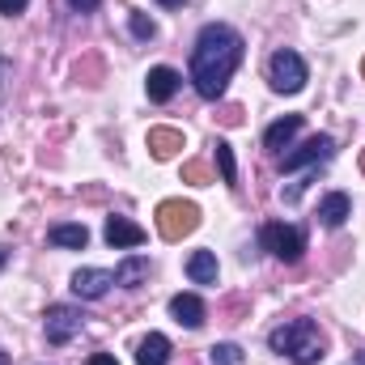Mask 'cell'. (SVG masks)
<instances>
[{"instance_id": "6da1fadb", "label": "cell", "mask_w": 365, "mask_h": 365, "mask_svg": "<svg viewBox=\"0 0 365 365\" xmlns=\"http://www.w3.org/2000/svg\"><path fill=\"white\" fill-rule=\"evenodd\" d=\"M242 64V34L225 21H208L191 47V86L200 98L217 102Z\"/></svg>"}, {"instance_id": "5bb4252c", "label": "cell", "mask_w": 365, "mask_h": 365, "mask_svg": "<svg viewBox=\"0 0 365 365\" xmlns=\"http://www.w3.org/2000/svg\"><path fill=\"white\" fill-rule=\"evenodd\" d=\"M170 361V340L162 331H149L136 349V365H166Z\"/></svg>"}, {"instance_id": "1f68e13d", "label": "cell", "mask_w": 365, "mask_h": 365, "mask_svg": "<svg viewBox=\"0 0 365 365\" xmlns=\"http://www.w3.org/2000/svg\"><path fill=\"white\" fill-rule=\"evenodd\" d=\"M361 77H365V60H361Z\"/></svg>"}, {"instance_id": "9c48e42d", "label": "cell", "mask_w": 365, "mask_h": 365, "mask_svg": "<svg viewBox=\"0 0 365 365\" xmlns=\"http://www.w3.org/2000/svg\"><path fill=\"white\" fill-rule=\"evenodd\" d=\"M106 242L115 247V251H128V247H140L145 242V230L136 225V221H128V217H106Z\"/></svg>"}, {"instance_id": "30bf717a", "label": "cell", "mask_w": 365, "mask_h": 365, "mask_svg": "<svg viewBox=\"0 0 365 365\" xmlns=\"http://www.w3.org/2000/svg\"><path fill=\"white\" fill-rule=\"evenodd\" d=\"M179 73L175 68H166V64H158V68H149V77H145V90H149V102H170L175 93H179Z\"/></svg>"}, {"instance_id": "83f0119b", "label": "cell", "mask_w": 365, "mask_h": 365, "mask_svg": "<svg viewBox=\"0 0 365 365\" xmlns=\"http://www.w3.org/2000/svg\"><path fill=\"white\" fill-rule=\"evenodd\" d=\"M158 4H166V9H182L187 0H158Z\"/></svg>"}, {"instance_id": "9a60e30c", "label": "cell", "mask_w": 365, "mask_h": 365, "mask_svg": "<svg viewBox=\"0 0 365 365\" xmlns=\"http://www.w3.org/2000/svg\"><path fill=\"white\" fill-rule=\"evenodd\" d=\"M170 314L179 319L182 327H200L204 323V302L195 293H179V297H170Z\"/></svg>"}, {"instance_id": "8fae6325", "label": "cell", "mask_w": 365, "mask_h": 365, "mask_svg": "<svg viewBox=\"0 0 365 365\" xmlns=\"http://www.w3.org/2000/svg\"><path fill=\"white\" fill-rule=\"evenodd\" d=\"M349 217H353V200H349L344 191H331V195L319 204V221H323L327 230H340Z\"/></svg>"}, {"instance_id": "d6986e66", "label": "cell", "mask_w": 365, "mask_h": 365, "mask_svg": "<svg viewBox=\"0 0 365 365\" xmlns=\"http://www.w3.org/2000/svg\"><path fill=\"white\" fill-rule=\"evenodd\" d=\"M217 170H221V182H238V166H234V149L225 140H217Z\"/></svg>"}, {"instance_id": "3957f363", "label": "cell", "mask_w": 365, "mask_h": 365, "mask_svg": "<svg viewBox=\"0 0 365 365\" xmlns=\"http://www.w3.org/2000/svg\"><path fill=\"white\" fill-rule=\"evenodd\" d=\"M195 225H200V208L191 200H162L158 204V230L166 242H182Z\"/></svg>"}, {"instance_id": "52a82bcc", "label": "cell", "mask_w": 365, "mask_h": 365, "mask_svg": "<svg viewBox=\"0 0 365 365\" xmlns=\"http://www.w3.org/2000/svg\"><path fill=\"white\" fill-rule=\"evenodd\" d=\"M331 153H336V140H331V136H310L302 149H293V153H284V158H280V170L289 175V170H302V166L327 162Z\"/></svg>"}, {"instance_id": "4dcf8cb0", "label": "cell", "mask_w": 365, "mask_h": 365, "mask_svg": "<svg viewBox=\"0 0 365 365\" xmlns=\"http://www.w3.org/2000/svg\"><path fill=\"white\" fill-rule=\"evenodd\" d=\"M361 175H365V149H361Z\"/></svg>"}, {"instance_id": "603a6c76", "label": "cell", "mask_w": 365, "mask_h": 365, "mask_svg": "<svg viewBox=\"0 0 365 365\" xmlns=\"http://www.w3.org/2000/svg\"><path fill=\"white\" fill-rule=\"evenodd\" d=\"M77 77H90L86 86H98V77H102V64H98V60H86V64H77Z\"/></svg>"}, {"instance_id": "e0dca14e", "label": "cell", "mask_w": 365, "mask_h": 365, "mask_svg": "<svg viewBox=\"0 0 365 365\" xmlns=\"http://www.w3.org/2000/svg\"><path fill=\"white\" fill-rule=\"evenodd\" d=\"M297 132H302V115H284V119H276L272 128L264 132V149H284Z\"/></svg>"}, {"instance_id": "f546056e", "label": "cell", "mask_w": 365, "mask_h": 365, "mask_svg": "<svg viewBox=\"0 0 365 365\" xmlns=\"http://www.w3.org/2000/svg\"><path fill=\"white\" fill-rule=\"evenodd\" d=\"M0 365H13V361H9V357H4V353H0Z\"/></svg>"}, {"instance_id": "8992f818", "label": "cell", "mask_w": 365, "mask_h": 365, "mask_svg": "<svg viewBox=\"0 0 365 365\" xmlns=\"http://www.w3.org/2000/svg\"><path fill=\"white\" fill-rule=\"evenodd\" d=\"M86 327V314L77 306H51L43 314V331H47V344H68L77 331Z\"/></svg>"}, {"instance_id": "4fadbf2b", "label": "cell", "mask_w": 365, "mask_h": 365, "mask_svg": "<svg viewBox=\"0 0 365 365\" xmlns=\"http://www.w3.org/2000/svg\"><path fill=\"white\" fill-rule=\"evenodd\" d=\"M47 242H51V247H68V251H86L90 230H86V225L64 221V225H51V230H47Z\"/></svg>"}, {"instance_id": "7402d4cb", "label": "cell", "mask_w": 365, "mask_h": 365, "mask_svg": "<svg viewBox=\"0 0 365 365\" xmlns=\"http://www.w3.org/2000/svg\"><path fill=\"white\" fill-rule=\"evenodd\" d=\"M132 34H136V38H153V34H158L153 17H145V13H132Z\"/></svg>"}, {"instance_id": "ac0fdd59", "label": "cell", "mask_w": 365, "mask_h": 365, "mask_svg": "<svg viewBox=\"0 0 365 365\" xmlns=\"http://www.w3.org/2000/svg\"><path fill=\"white\" fill-rule=\"evenodd\" d=\"M187 276H191L195 284H217V276H221L217 255H212V251H195V255L187 259Z\"/></svg>"}, {"instance_id": "ba28073f", "label": "cell", "mask_w": 365, "mask_h": 365, "mask_svg": "<svg viewBox=\"0 0 365 365\" xmlns=\"http://www.w3.org/2000/svg\"><path fill=\"white\" fill-rule=\"evenodd\" d=\"M110 284H115V276L102 272V268H81V272H73V293H77V297H86V302L106 297V293H110Z\"/></svg>"}, {"instance_id": "f1b7e54d", "label": "cell", "mask_w": 365, "mask_h": 365, "mask_svg": "<svg viewBox=\"0 0 365 365\" xmlns=\"http://www.w3.org/2000/svg\"><path fill=\"white\" fill-rule=\"evenodd\" d=\"M4 264H9V251H4V247H0V268H4Z\"/></svg>"}, {"instance_id": "ffe728a7", "label": "cell", "mask_w": 365, "mask_h": 365, "mask_svg": "<svg viewBox=\"0 0 365 365\" xmlns=\"http://www.w3.org/2000/svg\"><path fill=\"white\" fill-rule=\"evenodd\" d=\"M208 357H212V365H242V349L238 344H212Z\"/></svg>"}, {"instance_id": "5b68a950", "label": "cell", "mask_w": 365, "mask_h": 365, "mask_svg": "<svg viewBox=\"0 0 365 365\" xmlns=\"http://www.w3.org/2000/svg\"><path fill=\"white\" fill-rule=\"evenodd\" d=\"M268 81H272L276 93H297L306 86V60H302L297 51H289V47L272 51V60H268Z\"/></svg>"}, {"instance_id": "d6a6232c", "label": "cell", "mask_w": 365, "mask_h": 365, "mask_svg": "<svg viewBox=\"0 0 365 365\" xmlns=\"http://www.w3.org/2000/svg\"><path fill=\"white\" fill-rule=\"evenodd\" d=\"M361 365H365V353H361Z\"/></svg>"}, {"instance_id": "44dd1931", "label": "cell", "mask_w": 365, "mask_h": 365, "mask_svg": "<svg viewBox=\"0 0 365 365\" xmlns=\"http://www.w3.org/2000/svg\"><path fill=\"white\" fill-rule=\"evenodd\" d=\"M182 182H191V187H208L212 175H208V166H204V162H187V166H182Z\"/></svg>"}, {"instance_id": "4316f807", "label": "cell", "mask_w": 365, "mask_h": 365, "mask_svg": "<svg viewBox=\"0 0 365 365\" xmlns=\"http://www.w3.org/2000/svg\"><path fill=\"white\" fill-rule=\"evenodd\" d=\"M90 365H119V361H115L110 353H93V357H90Z\"/></svg>"}, {"instance_id": "484cf974", "label": "cell", "mask_w": 365, "mask_h": 365, "mask_svg": "<svg viewBox=\"0 0 365 365\" xmlns=\"http://www.w3.org/2000/svg\"><path fill=\"white\" fill-rule=\"evenodd\" d=\"M68 4H73L77 13H90V9H98V0H68Z\"/></svg>"}, {"instance_id": "7c38bea8", "label": "cell", "mask_w": 365, "mask_h": 365, "mask_svg": "<svg viewBox=\"0 0 365 365\" xmlns=\"http://www.w3.org/2000/svg\"><path fill=\"white\" fill-rule=\"evenodd\" d=\"M179 149H182V132L179 128H149V153H153L158 162H170Z\"/></svg>"}, {"instance_id": "277c9868", "label": "cell", "mask_w": 365, "mask_h": 365, "mask_svg": "<svg viewBox=\"0 0 365 365\" xmlns=\"http://www.w3.org/2000/svg\"><path fill=\"white\" fill-rule=\"evenodd\" d=\"M259 242H264V251H272L276 259H284V264H297L302 251H306V234L297 225H284V221H268L259 230Z\"/></svg>"}, {"instance_id": "7a4b0ae2", "label": "cell", "mask_w": 365, "mask_h": 365, "mask_svg": "<svg viewBox=\"0 0 365 365\" xmlns=\"http://www.w3.org/2000/svg\"><path fill=\"white\" fill-rule=\"evenodd\" d=\"M268 344H272L280 357H289V361L297 365H319L327 353V340H323V331H319V323H310V319H293V323H280L272 336H268Z\"/></svg>"}, {"instance_id": "2e32d148", "label": "cell", "mask_w": 365, "mask_h": 365, "mask_svg": "<svg viewBox=\"0 0 365 365\" xmlns=\"http://www.w3.org/2000/svg\"><path fill=\"white\" fill-rule=\"evenodd\" d=\"M149 280V259L145 255H128L119 268H115V284H123V289H140Z\"/></svg>"}, {"instance_id": "d4e9b609", "label": "cell", "mask_w": 365, "mask_h": 365, "mask_svg": "<svg viewBox=\"0 0 365 365\" xmlns=\"http://www.w3.org/2000/svg\"><path fill=\"white\" fill-rule=\"evenodd\" d=\"M26 4H30V0H0V13H4V17H17V13H26Z\"/></svg>"}, {"instance_id": "cb8c5ba5", "label": "cell", "mask_w": 365, "mask_h": 365, "mask_svg": "<svg viewBox=\"0 0 365 365\" xmlns=\"http://www.w3.org/2000/svg\"><path fill=\"white\" fill-rule=\"evenodd\" d=\"M217 119H221L225 128H238V123H242V106H221V115H217Z\"/></svg>"}]
</instances>
